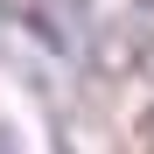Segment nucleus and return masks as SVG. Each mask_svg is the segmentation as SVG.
I'll return each mask as SVG.
<instances>
[{
	"label": "nucleus",
	"mask_w": 154,
	"mask_h": 154,
	"mask_svg": "<svg viewBox=\"0 0 154 154\" xmlns=\"http://www.w3.org/2000/svg\"><path fill=\"white\" fill-rule=\"evenodd\" d=\"M0 154H14V140H7V133H0Z\"/></svg>",
	"instance_id": "1"
},
{
	"label": "nucleus",
	"mask_w": 154,
	"mask_h": 154,
	"mask_svg": "<svg viewBox=\"0 0 154 154\" xmlns=\"http://www.w3.org/2000/svg\"><path fill=\"white\" fill-rule=\"evenodd\" d=\"M140 7H154V0H140Z\"/></svg>",
	"instance_id": "2"
}]
</instances>
